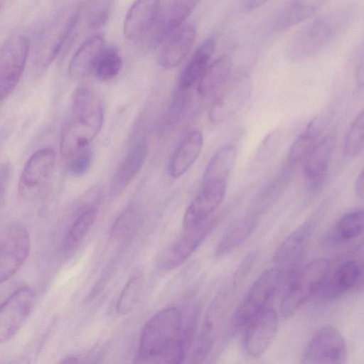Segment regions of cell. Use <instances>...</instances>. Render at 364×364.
Masks as SVG:
<instances>
[{"instance_id": "1", "label": "cell", "mask_w": 364, "mask_h": 364, "mask_svg": "<svg viewBox=\"0 0 364 364\" xmlns=\"http://www.w3.org/2000/svg\"><path fill=\"white\" fill-rule=\"evenodd\" d=\"M183 317L176 307L164 308L144 324L139 338L138 354L151 360L166 350L182 332Z\"/></svg>"}, {"instance_id": "2", "label": "cell", "mask_w": 364, "mask_h": 364, "mask_svg": "<svg viewBox=\"0 0 364 364\" xmlns=\"http://www.w3.org/2000/svg\"><path fill=\"white\" fill-rule=\"evenodd\" d=\"M326 259H317L305 265L289 284L281 302L283 317L295 314L311 298L318 295L329 272Z\"/></svg>"}, {"instance_id": "3", "label": "cell", "mask_w": 364, "mask_h": 364, "mask_svg": "<svg viewBox=\"0 0 364 364\" xmlns=\"http://www.w3.org/2000/svg\"><path fill=\"white\" fill-rule=\"evenodd\" d=\"M346 16L343 12H331L309 23L294 36L289 48L293 60L310 57L328 45L338 33Z\"/></svg>"}, {"instance_id": "4", "label": "cell", "mask_w": 364, "mask_h": 364, "mask_svg": "<svg viewBox=\"0 0 364 364\" xmlns=\"http://www.w3.org/2000/svg\"><path fill=\"white\" fill-rule=\"evenodd\" d=\"M283 274L274 267L258 277L234 312L232 325L235 330L243 329L251 319L269 308V303L282 283Z\"/></svg>"}, {"instance_id": "5", "label": "cell", "mask_w": 364, "mask_h": 364, "mask_svg": "<svg viewBox=\"0 0 364 364\" xmlns=\"http://www.w3.org/2000/svg\"><path fill=\"white\" fill-rule=\"evenodd\" d=\"M80 11L79 6L65 8L45 29L36 49V62L39 66H48L61 52L75 31Z\"/></svg>"}, {"instance_id": "6", "label": "cell", "mask_w": 364, "mask_h": 364, "mask_svg": "<svg viewBox=\"0 0 364 364\" xmlns=\"http://www.w3.org/2000/svg\"><path fill=\"white\" fill-rule=\"evenodd\" d=\"M348 350L341 331L332 325L319 328L306 345L301 364H346Z\"/></svg>"}, {"instance_id": "7", "label": "cell", "mask_w": 364, "mask_h": 364, "mask_svg": "<svg viewBox=\"0 0 364 364\" xmlns=\"http://www.w3.org/2000/svg\"><path fill=\"white\" fill-rule=\"evenodd\" d=\"M28 40L23 36L8 39L0 48V101L7 98L18 85L29 53Z\"/></svg>"}, {"instance_id": "8", "label": "cell", "mask_w": 364, "mask_h": 364, "mask_svg": "<svg viewBox=\"0 0 364 364\" xmlns=\"http://www.w3.org/2000/svg\"><path fill=\"white\" fill-rule=\"evenodd\" d=\"M104 120V109L98 95L89 87L76 88L72 100V117L69 122L90 141L100 132Z\"/></svg>"}, {"instance_id": "9", "label": "cell", "mask_w": 364, "mask_h": 364, "mask_svg": "<svg viewBox=\"0 0 364 364\" xmlns=\"http://www.w3.org/2000/svg\"><path fill=\"white\" fill-rule=\"evenodd\" d=\"M30 237L21 223L7 226L0 234V284L12 277L23 265L30 251Z\"/></svg>"}, {"instance_id": "10", "label": "cell", "mask_w": 364, "mask_h": 364, "mask_svg": "<svg viewBox=\"0 0 364 364\" xmlns=\"http://www.w3.org/2000/svg\"><path fill=\"white\" fill-rule=\"evenodd\" d=\"M197 1H156L154 23L146 46H156L168 38L191 14Z\"/></svg>"}, {"instance_id": "11", "label": "cell", "mask_w": 364, "mask_h": 364, "mask_svg": "<svg viewBox=\"0 0 364 364\" xmlns=\"http://www.w3.org/2000/svg\"><path fill=\"white\" fill-rule=\"evenodd\" d=\"M55 154L50 147L36 151L27 160L18 183V193L29 199L36 196L50 179L55 167Z\"/></svg>"}, {"instance_id": "12", "label": "cell", "mask_w": 364, "mask_h": 364, "mask_svg": "<svg viewBox=\"0 0 364 364\" xmlns=\"http://www.w3.org/2000/svg\"><path fill=\"white\" fill-rule=\"evenodd\" d=\"M34 298L31 288L22 287L0 304V343L9 341L18 331L32 310Z\"/></svg>"}, {"instance_id": "13", "label": "cell", "mask_w": 364, "mask_h": 364, "mask_svg": "<svg viewBox=\"0 0 364 364\" xmlns=\"http://www.w3.org/2000/svg\"><path fill=\"white\" fill-rule=\"evenodd\" d=\"M278 328L277 313L271 308L251 319L242 329V345L246 353L254 358L263 355L276 337Z\"/></svg>"}, {"instance_id": "14", "label": "cell", "mask_w": 364, "mask_h": 364, "mask_svg": "<svg viewBox=\"0 0 364 364\" xmlns=\"http://www.w3.org/2000/svg\"><path fill=\"white\" fill-rule=\"evenodd\" d=\"M250 82L246 75L228 80L214 95L209 110L210 120L219 124L232 116L250 95Z\"/></svg>"}, {"instance_id": "15", "label": "cell", "mask_w": 364, "mask_h": 364, "mask_svg": "<svg viewBox=\"0 0 364 364\" xmlns=\"http://www.w3.org/2000/svg\"><path fill=\"white\" fill-rule=\"evenodd\" d=\"M210 217L200 225L187 230L168 248L161 259L163 269L171 270L183 264L201 245L217 224Z\"/></svg>"}, {"instance_id": "16", "label": "cell", "mask_w": 364, "mask_h": 364, "mask_svg": "<svg viewBox=\"0 0 364 364\" xmlns=\"http://www.w3.org/2000/svg\"><path fill=\"white\" fill-rule=\"evenodd\" d=\"M228 183L203 184L201 191L187 208L183 218L184 230L192 229L206 221L225 198Z\"/></svg>"}, {"instance_id": "17", "label": "cell", "mask_w": 364, "mask_h": 364, "mask_svg": "<svg viewBox=\"0 0 364 364\" xmlns=\"http://www.w3.org/2000/svg\"><path fill=\"white\" fill-rule=\"evenodd\" d=\"M336 146L333 132L321 136L304 160V177L308 187L316 189L321 186L328 173Z\"/></svg>"}, {"instance_id": "18", "label": "cell", "mask_w": 364, "mask_h": 364, "mask_svg": "<svg viewBox=\"0 0 364 364\" xmlns=\"http://www.w3.org/2000/svg\"><path fill=\"white\" fill-rule=\"evenodd\" d=\"M156 1H137L128 10L123 25L125 37L146 45L151 32Z\"/></svg>"}, {"instance_id": "19", "label": "cell", "mask_w": 364, "mask_h": 364, "mask_svg": "<svg viewBox=\"0 0 364 364\" xmlns=\"http://www.w3.org/2000/svg\"><path fill=\"white\" fill-rule=\"evenodd\" d=\"M362 275V265L358 261L343 262L332 273L329 272L318 295L325 299L338 298L357 287Z\"/></svg>"}, {"instance_id": "20", "label": "cell", "mask_w": 364, "mask_h": 364, "mask_svg": "<svg viewBox=\"0 0 364 364\" xmlns=\"http://www.w3.org/2000/svg\"><path fill=\"white\" fill-rule=\"evenodd\" d=\"M148 154L149 145L145 141H140L128 151L111 180L112 196H119L127 188L141 169Z\"/></svg>"}, {"instance_id": "21", "label": "cell", "mask_w": 364, "mask_h": 364, "mask_svg": "<svg viewBox=\"0 0 364 364\" xmlns=\"http://www.w3.org/2000/svg\"><path fill=\"white\" fill-rule=\"evenodd\" d=\"M196 37V28L192 24H186L178 28L161 48L159 57L161 65L168 69L178 66L188 55Z\"/></svg>"}, {"instance_id": "22", "label": "cell", "mask_w": 364, "mask_h": 364, "mask_svg": "<svg viewBox=\"0 0 364 364\" xmlns=\"http://www.w3.org/2000/svg\"><path fill=\"white\" fill-rule=\"evenodd\" d=\"M311 225L309 222L301 225L282 242L273 257L276 267L284 272L297 262L306 247Z\"/></svg>"}, {"instance_id": "23", "label": "cell", "mask_w": 364, "mask_h": 364, "mask_svg": "<svg viewBox=\"0 0 364 364\" xmlns=\"http://www.w3.org/2000/svg\"><path fill=\"white\" fill-rule=\"evenodd\" d=\"M203 143V135L198 130L191 131L183 136L170 160L171 176L178 178L187 172L199 156Z\"/></svg>"}, {"instance_id": "24", "label": "cell", "mask_w": 364, "mask_h": 364, "mask_svg": "<svg viewBox=\"0 0 364 364\" xmlns=\"http://www.w3.org/2000/svg\"><path fill=\"white\" fill-rule=\"evenodd\" d=\"M104 46L103 38L100 35L92 36L85 41L70 61V75L75 79H80L92 74L95 61Z\"/></svg>"}, {"instance_id": "25", "label": "cell", "mask_w": 364, "mask_h": 364, "mask_svg": "<svg viewBox=\"0 0 364 364\" xmlns=\"http://www.w3.org/2000/svg\"><path fill=\"white\" fill-rule=\"evenodd\" d=\"M215 39L210 36L196 50L183 70L178 80V87L185 91L198 82L208 65L215 49Z\"/></svg>"}, {"instance_id": "26", "label": "cell", "mask_w": 364, "mask_h": 364, "mask_svg": "<svg viewBox=\"0 0 364 364\" xmlns=\"http://www.w3.org/2000/svg\"><path fill=\"white\" fill-rule=\"evenodd\" d=\"M232 66V60L228 55L208 65L198 81V95L202 97L214 96L230 79Z\"/></svg>"}, {"instance_id": "27", "label": "cell", "mask_w": 364, "mask_h": 364, "mask_svg": "<svg viewBox=\"0 0 364 364\" xmlns=\"http://www.w3.org/2000/svg\"><path fill=\"white\" fill-rule=\"evenodd\" d=\"M325 4L323 1H287L276 15L273 27L282 31L314 16Z\"/></svg>"}, {"instance_id": "28", "label": "cell", "mask_w": 364, "mask_h": 364, "mask_svg": "<svg viewBox=\"0 0 364 364\" xmlns=\"http://www.w3.org/2000/svg\"><path fill=\"white\" fill-rule=\"evenodd\" d=\"M237 159V149L232 145L220 149L208 162L203 177V184L228 183Z\"/></svg>"}, {"instance_id": "29", "label": "cell", "mask_w": 364, "mask_h": 364, "mask_svg": "<svg viewBox=\"0 0 364 364\" xmlns=\"http://www.w3.org/2000/svg\"><path fill=\"white\" fill-rule=\"evenodd\" d=\"M363 211L357 209L343 215L331 228L325 242L336 245L352 240L363 232Z\"/></svg>"}, {"instance_id": "30", "label": "cell", "mask_w": 364, "mask_h": 364, "mask_svg": "<svg viewBox=\"0 0 364 364\" xmlns=\"http://www.w3.org/2000/svg\"><path fill=\"white\" fill-rule=\"evenodd\" d=\"M322 124L318 119L312 120L291 146L287 159V166L294 167L305 159L321 138Z\"/></svg>"}, {"instance_id": "31", "label": "cell", "mask_w": 364, "mask_h": 364, "mask_svg": "<svg viewBox=\"0 0 364 364\" xmlns=\"http://www.w3.org/2000/svg\"><path fill=\"white\" fill-rule=\"evenodd\" d=\"M255 225L256 220L252 217L240 221L220 239L215 247V255L224 256L237 248L251 235Z\"/></svg>"}, {"instance_id": "32", "label": "cell", "mask_w": 364, "mask_h": 364, "mask_svg": "<svg viewBox=\"0 0 364 364\" xmlns=\"http://www.w3.org/2000/svg\"><path fill=\"white\" fill-rule=\"evenodd\" d=\"M215 316L216 306L214 304L206 316L192 355L191 364H203L212 351L216 337Z\"/></svg>"}, {"instance_id": "33", "label": "cell", "mask_w": 364, "mask_h": 364, "mask_svg": "<svg viewBox=\"0 0 364 364\" xmlns=\"http://www.w3.org/2000/svg\"><path fill=\"white\" fill-rule=\"evenodd\" d=\"M122 63L117 48L113 46H105L95 61L92 74L100 80H109L119 73Z\"/></svg>"}, {"instance_id": "34", "label": "cell", "mask_w": 364, "mask_h": 364, "mask_svg": "<svg viewBox=\"0 0 364 364\" xmlns=\"http://www.w3.org/2000/svg\"><path fill=\"white\" fill-rule=\"evenodd\" d=\"M98 210L95 206H88L75 218L65 237L66 248L77 245L85 237L95 223Z\"/></svg>"}, {"instance_id": "35", "label": "cell", "mask_w": 364, "mask_h": 364, "mask_svg": "<svg viewBox=\"0 0 364 364\" xmlns=\"http://www.w3.org/2000/svg\"><path fill=\"white\" fill-rule=\"evenodd\" d=\"M143 287L142 276H134L127 282L116 304V310L119 314H127L133 309L141 296Z\"/></svg>"}, {"instance_id": "36", "label": "cell", "mask_w": 364, "mask_h": 364, "mask_svg": "<svg viewBox=\"0 0 364 364\" xmlns=\"http://www.w3.org/2000/svg\"><path fill=\"white\" fill-rule=\"evenodd\" d=\"M192 326L184 329L178 339L164 352L153 358L151 364H182L192 336Z\"/></svg>"}, {"instance_id": "37", "label": "cell", "mask_w": 364, "mask_h": 364, "mask_svg": "<svg viewBox=\"0 0 364 364\" xmlns=\"http://www.w3.org/2000/svg\"><path fill=\"white\" fill-rule=\"evenodd\" d=\"M364 118L361 111L350 124L344 141V152L349 157L359 156L363 150Z\"/></svg>"}, {"instance_id": "38", "label": "cell", "mask_w": 364, "mask_h": 364, "mask_svg": "<svg viewBox=\"0 0 364 364\" xmlns=\"http://www.w3.org/2000/svg\"><path fill=\"white\" fill-rule=\"evenodd\" d=\"M138 218L139 213L135 208H127L113 222L109 230V237L112 240H119L127 236L136 225Z\"/></svg>"}, {"instance_id": "39", "label": "cell", "mask_w": 364, "mask_h": 364, "mask_svg": "<svg viewBox=\"0 0 364 364\" xmlns=\"http://www.w3.org/2000/svg\"><path fill=\"white\" fill-rule=\"evenodd\" d=\"M110 1H92L89 7L88 22L93 29L99 28L106 22L110 11Z\"/></svg>"}, {"instance_id": "40", "label": "cell", "mask_w": 364, "mask_h": 364, "mask_svg": "<svg viewBox=\"0 0 364 364\" xmlns=\"http://www.w3.org/2000/svg\"><path fill=\"white\" fill-rule=\"evenodd\" d=\"M10 170V166L8 164H4L0 166V207L5 197Z\"/></svg>"}, {"instance_id": "41", "label": "cell", "mask_w": 364, "mask_h": 364, "mask_svg": "<svg viewBox=\"0 0 364 364\" xmlns=\"http://www.w3.org/2000/svg\"><path fill=\"white\" fill-rule=\"evenodd\" d=\"M355 192L358 198L360 199L363 198L364 196V176L363 171L358 174L355 183Z\"/></svg>"}, {"instance_id": "42", "label": "cell", "mask_w": 364, "mask_h": 364, "mask_svg": "<svg viewBox=\"0 0 364 364\" xmlns=\"http://www.w3.org/2000/svg\"><path fill=\"white\" fill-rule=\"evenodd\" d=\"M266 2L265 1H245L242 2V6L245 10L251 11L261 7Z\"/></svg>"}, {"instance_id": "43", "label": "cell", "mask_w": 364, "mask_h": 364, "mask_svg": "<svg viewBox=\"0 0 364 364\" xmlns=\"http://www.w3.org/2000/svg\"><path fill=\"white\" fill-rule=\"evenodd\" d=\"M58 364H83L78 358L70 356L62 360Z\"/></svg>"}, {"instance_id": "44", "label": "cell", "mask_w": 364, "mask_h": 364, "mask_svg": "<svg viewBox=\"0 0 364 364\" xmlns=\"http://www.w3.org/2000/svg\"><path fill=\"white\" fill-rule=\"evenodd\" d=\"M5 1H0V14L1 13L4 7Z\"/></svg>"}, {"instance_id": "45", "label": "cell", "mask_w": 364, "mask_h": 364, "mask_svg": "<svg viewBox=\"0 0 364 364\" xmlns=\"http://www.w3.org/2000/svg\"><path fill=\"white\" fill-rule=\"evenodd\" d=\"M85 364H88V363H85ZM90 364H95V363H90Z\"/></svg>"}]
</instances>
